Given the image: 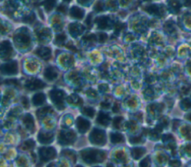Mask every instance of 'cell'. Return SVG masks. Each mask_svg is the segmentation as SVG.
Instances as JSON below:
<instances>
[{
    "instance_id": "cell-33",
    "label": "cell",
    "mask_w": 191,
    "mask_h": 167,
    "mask_svg": "<svg viewBox=\"0 0 191 167\" xmlns=\"http://www.w3.org/2000/svg\"><path fill=\"white\" fill-rule=\"evenodd\" d=\"M182 106H183L184 108H191V101L188 99H185L182 101Z\"/></svg>"
},
{
    "instance_id": "cell-42",
    "label": "cell",
    "mask_w": 191,
    "mask_h": 167,
    "mask_svg": "<svg viewBox=\"0 0 191 167\" xmlns=\"http://www.w3.org/2000/svg\"><path fill=\"white\" fill-rule=\"evenodd\" d=\"M123 28H124V26H123V24H122V23H118L117 25H116V30L118 31V32H120V31H121L122 29H123Z\"/></svg>"
},
{
    "instance_id": "cell-2",
    "label": "cell",
    "mask_w": 191,
    "mask_h": 167,
    "mask_svg": "<svg viewBox=\"0 0 191 167\" xmlns=\"http://www.w3.org/2000/svg\"><path fill=\"white\" fill-rule=\"evenodd\" d=\"M90 140L96 145H102L106 142V136L103 131L95 128L90 134Z\"/></svg>"
},
{
    "instance_id": "cell-22",
    "label": "cell",
    "mask_w": 191,
    "mask_h": 167,
    "mask_svg": "<svg viewBox=\"0 0 191 167\" xmlns=\"http://www.w3.org/2000/svg\"><path fill=\"white\" fill-rule=\"evenodd\" d=\"M82 113H83L85 115L88 116V117L93 118L95 115V111L93 110L92 107H85L82 109Z\"/></svg>"
},
{
    "instance_id": "cell-24",
    "label": "cell",
    "mask_w": 191,
    "mask_h": 167,
    "mask_svg": "<svg viewBox=\"0 0 191 167\" xmlns=\"http://www.w3.org/2000/svg\"><path fill=\"white\" fill-rule=\"evenodd\" d=\"M68 101L70 103H75L76 104H82V100L80 99L78 96H75V95H72L71 96L68 98Z\"/></svg>"
},
{
    "instance_id": "cell-47",
    "label": "cell",
    "mask_w": 191,
    "mask_h": 167,
    "mask_svg": "<svg viewBox=\"0 0 191 167\" xmlns=\"http://www.w3.org/2000/svg\"><path fill=\"white\" fill-rule=\"evenodd\" d=\"M47 167H55V165H54L53 163H50Z\"/></svg>"
},
{
    "instance_id": "cell-37",
    "label": "cell",
    "mask_w": 191,
    "mask_h": 167,
    "mask_svg": "<svg viewBox=\"0 0 191 167\" xmlns=\"http://www.w3.org/2000/svg\"><path fill=\"white\" fill-rule=\"evenodd\" d=\"M67 7H66L65 5H59L57 9V11L61 13H66L67 12Z\"/></svg>"
},
{
    "instance_id": "cell-8",
    "label": "cell",
    "mask_w": 191,
    "mask_h": 167,
    "mask_svg": "<svg viewBox=\"0 0 191 167\" xmlns=\"http://www.w3.org/2000/svg\"><path fill=\"white\" fill-rule=\"evenodd\" d=\"M76 125L80 133H85L90 128V122L88 119H85L82 117H78L76 121Z\"/></svg>"
},
{
    "instance_id": "cell-14",
    "label": "cell",
    "mask_w": 191,
    "mask_h": 167,
    "mask_svg": "<svg viewBox=\"0 0 191 167\" xmlns=\"http://www.w3.org/2000/svg\"><path fill=\"white\" fill-rule=\"evenodd\" d=\"M46 101V96L43 93H37L34 95L32 98V102L34 105L39 106L43 104L44 101Z\"/></svg>"
},
{
    "instance_id": "cell-5",
    "label": "cell",
    "mask_w": 191,
    "mask_h": 167,
    "mask_svg": "<svg viewBox=\"0 0 191 167\" xmlns=\"http://www.w3.org/2000/svg\"><path fill=\"white\" fill-rule=\"evenodd\" d=\"M39 155L41 161L47 162L55 158L57 153L54 148L47 147V148H40L39 149Z\"/></svg>"
},
{
    "instance_id": "cell-40",
    "label": "cell",
    "mask_w": 191,
    "mask_h": 167,
    "mask_svg": "<svg viewBox=\"0 0 191 167\" xmlns=\"http://www.w3.org/2000/svg\"><path fill=\"white\" fill-rule=\"evenodd\" d=\"M113 112H114V113H118L120 111V104H117V103H116V104H114V105H113Z\"/></svg>"
},
{
    "instance_id": "cell-48",
    "label": "cell",
    "mask_w": 191,
    "mask_h": 167,
    "mask_svg": "<svg viewBox=\"0 0 191 167\" xmlns=\"http://www.w3.org/2000/svg\"><path fill=\"white\" fill-rule=\"evenodd\" d=\"M107 167H114V166H113V165H112V164H111V163H110V164L107 165Z\"/></svg>"
},
{
    "instance_id": "cell-26",
    "label": "cell",
    "mask_w": 191,
    "mask_h": 167,
    "mask_svg": "<svg viewBox=\"0 0 191 167\" xmlns=\"http://www.w3.org/2000/svg\"><path fill=\"white\" fill-rule=\"evenodd\" d=\"M169 5L175 11H179L180 9V3L179 0H169Z\"/></svg>"
},
{
    "instance_id": "cell-39",
    "label": "cell",
    "mask_w": 191,
    "mask_h": 167,
    "mask_svg": "<svg viewBox=\"0 0 191 167\" xmlns=\"http://www.w3.org/2000/svg\"><path fill=\"white\" fill-rule=\"evenodd\" d=\"M101 107H102V108L108 109L110 107H111V104H110L109 102H107V101H102V102L101 103Z\"/></svg>"
},
{
    "instance_id": "cell-16",
    "label": "cell",
    "mask_w": 191,
    "mask_h": 167,
    "mask_svg": "<svg viewBox=\"0 0 191 167\" xmlns=\"http://www.w3.org/2000/svg\"><path fill=\"white\" fill-rule=\"evenodd\" d=\"M111 141L113 144L121 143L124 142V137L123 134L120 133H111Z\"/></svg>"
},
{
    "instance_id": "cell-38",
    "label": "cell",
    "mask_w": 191,
    "mask_h": 167,
    "mask_svg": "<svg viewBox=\"0 0 191 167\" xmlns=\"http://www.w3.org/2000/svg\"><path fill=\"white\" fill-rule=\"evenodd\" d=\"M99 38L100 42H105L107 40L108 37H107V34L105 33H99Z\"/></svg>"
},
{
    "instance_id": "cell-18",
    "label": "cell",
    "mask_w": 191,
    "mask_h": 167,
    "mask_svg": "<svg viewBox=\"0 0 191 167\" xmlns=\"http://www.w3.org/2000/svg\"><path fill=\"white\" fill-rule=\"evenodd\" d=\"M11 44L8 41H4L2 43L1 46V51L2 55H8L10 52H11Z\"/></svg>"
},
{
    "instance_id": "cell-43",
    "label": "cell",
    "mask_w": 191,
    "mask_h": 167,
    "mask_svg": "<svg viewBox=\"0 0 191 167\" xmlns=\"http://www.w3.org/2000/svg\"><path fill=\"white\" fill-rule=\"evenodd\" d=\"M91 20H92V18H91V15H89L88 19H87L86 20V24L88 25V26H91Z\"/></svg>"
},
{
    "instance_id": "cell-41",
    "label": "cell",
    "mask_w": 191,
    "mask_h": 167,
    "mask_svg": "<svg viewBox=\"0 0 191 167\" xmlns=\"http://www.w3.org/2000/svg\"><path fill=\"white\" fill-rule=\"evenodd\" d=\"M99 88L100 90L102 91V92H105V91H107V90L108 89V85H106V84H102V85H99Z\"/></svg>"
},
{
    "instance_id": "cell-4",
    "label": "cell",
    "mask_w": 191,
    "mask_h": 167,
    "mask_svg": "<svg viewBox=\"0 0 191 167\" xmlns=\"http://www.w3.org/2000/svg\"><path fill=\"white\" fill-rule=\"evenodd\" d=\"M75 134L73 131H62L59 134L58 140L62 145L72 144L75 140Z\"/></svg>"
},
{
    "instance_id": "cell-35",
    "label": "cell",
    "mask_w": 191,
    "mask_h": 167,
    "mask_svg": "<svg viewBox=\"0 0 191 167\" xmlns=\"http://www.w3.org/2000/svg\"><path fill=\"white\" fill-rule=\"evenodd\" d=\"M87 95H88L89 97L96 98V97L97 93L95 90H93V89H90V90H88V91H87Z\"/></svg>"
},
{
    "instance_id": "cell-32",
    "label": "cell",
    "mask_w": 191,
    "mask_h": 167,
    "mask_svg": "<svg viewBox=\"0 0 191 167\" xmlns=\"http://www.w3.org/2000/svg\"><path fill=\"white\" fill-rule=\"evenodd\" d=\"M66 40V36L64 34H59L56 37L55 41L58 44H62Z\"/></svg>"
},
{
    "instance_id": "cell-12",
    "label": "cell",
    "mask_w": 191,
    "mask_h": 167,
    "mask_svg": "<svg viewBox=\"0 0 191 167\" xmlns=\"http://www.w3.org/2000/svg\"><path fill=\"white\" fill-rule=\"evenodd\" d=\"M110 120H111V118H110L109 116L103 112H100L96 119L97 123L104 126L108 125V123L110 122Z\"/></svg>"
},
{
    "instance_id": "cell-6",
    "label": "cell",
    "mask_w": 191,
    "mask_h": 167,
    "mask_svg": "<svg viewBox=\"0 0 191 167\" xmlns=\"http://www.w3.org/2000/svg\"><path fill=\"white\" fill-rule=\"evenodd\" d=\"M17 63L16 61L9 62L5 64H3L1 66L2 73L5 75H15L17 73Z\"/></svg>"
},
{
    "instance_id": "cell-34",
    "label": "cell",
    "mask_w": 191,
    "mask_h": 167,
    "mask_svg": "<svg viewBox=\"0 0 191 167\" xmlns=\"http://www.w3.org/2000/svg\"><path fill=\"white\" fill-rule=\"evenodd\" d=\"M34 20V14H29V15L25 17L23 19V21L26 22H32Z\"/></svg>"
},
{
    "instance_id": "cell-13",
    "label": "cell",
    "mask_w": 191,
    "mask_h": 167,
    "mask_svg": "<svg viewBox=\"0 0 191 167\" xmlns=\"http://www.w3.org/2000/svg\"><path fill=\"white\" fill-rule=\"evenodd\" d=\"M37 55L41 58L44 59L45 60H49L51 57V50L50 49L47 48V47H43V48H40L37 50L36 52Z\"/></svg>"
},
{
    "instance_id": "cell-31",
    "label": "cell",
    "mask_w": 191,
    "mask_h": 167,
    "mask_svg": "<svg viewBox=\"0 0 191 167\" xmlns=\"http://www.w3.org/2000/svg\"><path fill=\"white\" fill-rule=\"evenodd\" d=\"M5 84L8 85H13V86H19V83L16 79H8L5 81Z\"/></svg>"
},
{
    "instance_id": "cell-29",
    "label": "cell",
    "mask_w": 191,
    "mask_h": 167,
    "mask_svg": "<svg viewBox=\"0 0 191 167\" xmlns=\"http://www.w3.org/2000/svg\"><path fill=\"white\" fill-rule=\"evenodd\" d=\"M104 9V2L102 0L99 1L96 4L94 10L97 12H99V11H102Z\"/></svg>"
},
{
    "instance_id": "cell-9",
    "label": "cell",
    "mask_w": 191,
    "mask_h": 167,
    "mask_svg": "<svg viewBox=\"0 0 191 167\" xmlns=\"http://www.w3.org/2000/svg\"><path fill=\"white\" fill-rule=\"evenodd\" d=\"M37 138H38L39 142H41L43 144H49L50 142L53 141L54 139V135L53 134L51 133V132H40L37 136Z\"/></svg>"
},
{
    "instance_id": "cell-44",
    "label": "cell",
    "mask_w": 191,
    "mask_h": 167,
    "mask_svg": "<svg viewBox=\"0 0 191 167\" xmlns=\"http://www.w3.org/2000/svg\"><path fill=\"white\" fill-rule=\"evenodd\" d=\"M184 5L187 6V7L191 8V0H184Z\"/></svg>"
},
{
    "instance_id": "cell-46",
    "label": "cell",
    "mask_w": 191,
    "mask_h": 167,
    "mask_svg": "<svg viewBox=\"0 0 191 167\" xmlns=\"http://www.w3.org/2000/svg\"><path fill=\"white\" fill-rule=\"evenodd\" d=\"M187 117V119H189V120H190V121H191V113H190V114H189V115H187V117Z\"/></svg>"
},
{
    "instance_id": "cell-27",
    "label": "cell",
    "mask_w": 191,
    "mask_h": 167,
    "mask_svg": "<svg viewBox=\"0 0 191 167\" xmlns=\"http://www.w3.org/2000/svg\"><path fill=\"white\" fill-rule=\"evenodd\" d=\"M149 166H150V158H149V157H146L140 163V167H149Z\"/></svg>"
},
{
    "instance_id": "cell-45",
    "label": "cell",
    "mask_w": 191,
    "mask_h": 167,
    "mask_svg": "<svg viewBox=\"0 0 191 167\" xmlns=\"http://www.w3.org/2000/svg\"><path fill=\"white\" fill-rule=\"evenodd\" d=\"M78 2L79 3H81V4H86V3H88L90 2V0H78Z\"/></svg>"
},
{
    "instance_id": "cell-10",
    "label": "cell",
    "mask_w": 191,
    "mask_h": 167,
    "mask_svg": "<svg viewBox=\"0 0 191 167\" xmlns=\"http://www.w3.org/2000/svg\"><path fill=\"white\" fill-rule=\"evenodd\" d=\"M57 76V72L55 68L52 66H49L46 69L44 72V77L49 81H52L55 79Z\"/></svg>"
},
{
    "instance_id": "cell-1",
    "label": "cell",
    "mask_w": 191,
    "mask_h": 167,
    "mask_svg": "<svg viewBox=\"0 0 191 167\" xmlns=\"http://www.w3.org/2000/svg\"><path fill=\"white\" fill-rule=\"evenodd\" d=\"M82 159L88 163H94L102 162L105 158V153L102 151L96 149H87L82 151Z\"/></svg>"
},
{
    "instance_id": "cell-20",
    "label": "cell",
    "mask_w": 191,
    "mask_h": 167,
    "mask_svg": "<svg viewBox=\"0 0 191 167\" xmlns=\"http://www.w3.org/2000/svg\"><path fill=\"white\" fill-rule=\"evenodd\" d=\"M52 108H51V107H42V108L39 109L38 111H37V117H38L39 118L40 117H44L45 115H47V114H49V113L52 112Z\"/></svg>"
},
{
    "instance_id": "cell-11",
    "label": "cell",
    "mask_w": 191,
    "mask_h": 167,
    "mask_svg": "<svg viewBox=\"0 0 191 167\" xmlns=\"http://www.w3.org/2000/svg\"><path fill=\"white\" fill-rule=\"evenodd\" d=\"M23 124L31 131H33L34 129V118L31 114H26L23 118Z\"/></svg>"
},
{
    "instance_id": "cell-3",
    "label": "cell",
    "mask_w": 191,
    "mask_h": 167,
    "mask_svg": "<svg viewBox=\"0 0 191 167\" xmlns=\"http://www.w3.org/2000/svg\"><path fill=\"white\" fill-rule=\"evenodd\" d=\"M51 99L53 101L55 105L58 109H64V93L61 90H53L49 93Z\"/></svg>"
},
{
    "instance_id": "cell-19",
    "label": "cell",
    "mask_w": 191,
    "mask_h": 167,
    "mask_svg": "<svg viewBox=\"0 0 191 167\" xmlns=\"http://www.w3.org/2000/svg\"><path fill=\"white\" fill-rule=\"evenodd\" d=\"M56 2H57V0H44L43 5L47 11H50L55 7Z\"/></svg>"
},
{
    "instance_id": "cell-25",
    "label": "cell",
    "mask_w": 191,
    "mask_h": 167,
    "mask_svg": "<svg viewBox=\"0 0 191 167\" xmlns=\"http://www.w3.org/2000/svg\"><path fill=\"white\" fill-rule=\"evenodd\" d=\"M123 121V117H115L113 120V126L116 129L120 128V125H121V123Z\"/></svg>"
},
{
    "instance_id": "cell-17",
    "label": "cell",
    "mask_w": 191,
    "mask_h": 167,
    "mask_svg": "<svg viewBox=\"0 0 191 167\" xmlns=\"http://www.w3.org/2000/svg\"><path fill=\"white\" fill-rule=\"evenodd\" d=\"M146 153V149L143 148H134L131 150L132 156L135 160L141 158Z\"/></svg>"
},
{
    "instance_id": "cell-23",
    "label": "cell",
    "mask_w": 191,
    "mask_h": 167,
    "mask_svg": "<svg viewBox=\"0 0 191 167\" xmlns=\"http://www.w3.org/2000/svg\"><path fill=\"white\" fill-rule=\"evenodd\" d=\"M34 145H35V143L32 140H28L25 141L23 144V150L32 149L34 147Z\"/></svg>"
},
{
    "instance_id": "cell-36",
    "label": "cell",
    "mask_w": 191,
    "mask_h": 167,
    "mask_svg": "<svg viewBox=\"0 0 191 167\" xmlns=\"http://www.w3.org/2000/svg\"><path fill=\"white\" fill-rule=\"evenodd\" d=\"M22 103L23 104L25 108L28 109L29 107V99H27L26 97H23L22 98Z\"/></svg>"
},
{
    "instance_id": "cell-51",
    "label": "cell",
    "mask_w": 191,
    "mask_h": 167,
    "mask_svg": "<svg viewBox=\"0 0 191 167\" xmlns=\"http://www.w3.org/2000/svg\"><path fill=\"white\" fill-rule=\"evenodd\" d=\"M98 167H99V166H98Z\"/></svg>"
},
{
    "instance_id": "cell-30",
    "label": "cell",
    "mask_w": 191,
    "mask_h": 167,
    "mask_svg": "<svg viewBox=\"0 0 191 167\" xmlns=\"http://www.w3.org/2000/svg\"><path fill=\"white\" fill-rule=\"evenodd\" d=\"M129 141L133 144L140 143L143 141V139L141 136H138V137H132L129 139Z\"/></svg>"
},
{
    "instance_id": "cell-28",
    "label": "cell",
    "mask_w": 191,
    "mask_h": 167,
    "mask_svg": "<svg viewBox=\"0 0 191 167\" xmlns=\"http://www.w3.org/2000/svg\"><path fill=\"white\" fill-rule=\"evenodd\" d=\"M62 155H65V156H67V157H70V159L73 160L74 162H75V154L73 153V152H71V151L64 150V151H63V152H62Z\"/></svg>"
},
{
    "instance_id": "cell-15",
    "label": "cell",
    "mask_w": 191,
    "mask_h": 167,
    "mask_svg": "<svg viewBox=\"0 0 191 167\" xmlns=\"http://www.w3.org/2000/svg\"><path fill=\"white\" fill-rule=\"evenodd\" d=\"M84 11L80 8L73 6L70 10V15L75 19H82L84 17Z\"/></svg>"
},
{
    "instance_id": "cell-49",
    "label": "cell",
    "mask_w": 191,
    "mask_h": 167,
    "mask_svg": "<svg viewBox=\"0 0 191 167\" xmlns=\"http://www.w3.org/2000/svg\"><path fill=\"white\" fill-rule=\"evenodd\" d=\"M64 1H66V2H70V0H64Z\"/></svg>"
},
{
    "instance_id": "cell-50",
    "label": "cell",
    "mask_w": 191,
    "mask_h": 167,
    "mask_svg": "<svg viewBox=\"0 0 191 167\" xmlns=\"http://www.w3.org/2000/svg\"><path fill=\"white\" fill-rule=\"evenodd\" d=\"M76 167H83V166H77Z\"/></svg>"
},
{
    "instance_id": "cell-7",
    "label": "cell",
    "mask_w": 191,
    "mask_h": 167,
    "mask_svg": "<svg viewBox=\"0 0 191 167\" xmlns=\"http://www.w3.org/2000/svg\"><path fill=\"white\" fill-rule=\"evenodd\" d=\"M46 87V84L39 79L29 80L26 83V87L30 90H37L43 89Z\"/></svg>"
},
{
    "instance_id": "cell-21",
    "label": "cell",
    "mask_w": 191,
    "mask_h": 167,
    "mask_svg": "<svg viewBox=\"0 0 191 167\" xmlns=\"http://www.w3.org/2000/svg\"><path fill=\"white\" fill-rule=\"evenodd\" d=\"M147 11L150 14H155V15H160V9L159 7L155 5H152L149 6V7L146 9Z\"/></svg>"
}]
</instances>
